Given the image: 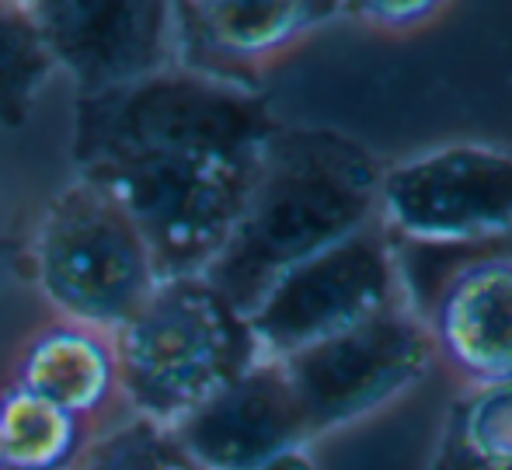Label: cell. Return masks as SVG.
Listing matches in <instances>:
<instances>
[{"instance_id":"cell-13","label":"cell","mask_w":512,"mask_h":470,"mask_svg":"<svg viewBox=\"0 0 512 470\" xmlns=\"http://www.w3.org/2000/svg\"><path fill=\"white\" fill-rule=\"evenodd\" d=\"M88 422L11 387L0 397V450L7 470H70L88 446Z\"/></svg>"},{"instance_id":"cell-5","label":"cell","mask_w":512,"mask_h":470,"mask_svg":"<svg viewBox=\"0 0 512 470\" xmlns=\"http://www.w3.org/2000/svg\"><path fill=\"white\" fill-rule=\"evenodd\" d=\"M377 223L398 248H502L512 241V150L453 140L384 164Z\"/></svg>"},{"instance_id":"cell-18","label":"cell","mask_w":512,"mask_h":470,"mask_svg":"<svg viewBox=\"0 0 512 470\" xmlns=\"http://www.w3.org/2000/svg\"><path fill=\"white\" fill-rule=\"evenodd\" d=\"M265 470H317L314 446H297V450H290V453H283V457H276Z\"/></svg>"},{"instance_id":"cell-6","label":"cell","mask_w":512,"mask_h":470,"mask_svg":"<svg viewBox=\"0 0 512 470\" xmlns=\"http://www.w3.org/2000/svg\"><path fill=\"white\" fill-rule=\"evenodd\" d=\"M411 300L405 258L380 223L286 272L255 307L248 331L255 356L279 363L352 331Z\"/></svg>"},{"instance_id":"cell-9","label":"cell","mask_w":512,"mask_h":470,"mask_svg":"<svg viewBox=\"0 0 512 470\" xmlns=\"http://www.w3.org/2000/svg\"><path fill=\"white\" fill-rule=\"evenodd\" d=\"M436 366L460 390L512 387V248L471 251L422 303Z\"/></svg>"},{"instance_id":"cell-8","label":"cell","mask_w":512,"mask_h":470,"mask_svg":"<svg viewBox=\"0 0 512 470\" xmlns=\"http://www.w3.org/2000/svg\"><path fill=\"white\" fill-rule=\"evenodd\" d=\"M28 14L77 98L122 91L178 67L175 4H28Z\"/></svg>"},{"instance_id":"cell-7","label":"cell","mask_w":512,"mask_h":470,"mask_svg":"<svg viewBox=\"0 0 512 470\" xmlns=\"http://www.w3.org/2000/svg\"><path fill=\"white\" fill-rule=\"evenodd\" d=\"M432 366L436 356L415 300L279 359L314 443L387 411L411 394Z\"/></svg>"},{"instance_id":"cell-15","label":"cell","mask_w":512,"mask_h":470,"mask_svg":"<svg viewBox=\"0 0 512 470\" xmlns=\"http://www.w3.org/2000/svg\"><path fill=\"white\" fill-rule=\"evenodd\" d=\"M56 74L28 4H0V126H21Z\"/></svg>"},{"instance_id":"cell-19","label":"cell","mask_w":512,"mask_h":470,"mask_svg":"<svg viewBox=\"0 0 512 470\" xmlns=\"http://www.w3.org/2000/svg\"><path fill=\"white\" fill-rule=\"evenodd\" d=\"M0 470H7V467H4V450H0Z\"/></svg>"},{"instance_id":"cell-16","label":"cell","mask_w":512,"mask_h":470,"mask_svg":"<svg viewBox=\"0 0 512 470\" xmlns=\"http://www.w3.org/2000/svg\"><path fill=\"white\" fill-rule=\"evenodd\" d=\"M70 470H192L168 429L129 415L115 429L88 439Z\"/></svg>"},{"instance_id":"cell-10","label":"cell","mask_w":512,"mask_h":470,"mask_svg":"<svg viewBox=\"0 0 512 470\" xmlns=\"http://www.w3.org/2000/svg\"><path fill=\"white\" fill-rule=\"evenodd\" d=\"M345 18V4L314 0H206L175 4L178 67L255 88L258 74Z\"/></svg>"},{"instance_id":"cell-12","label":"cell","mask_w":512,"mask_h":470,"mask_svg":"<svg viewBox=\"0 0 512 470\" xmlns=\"http://www.w3.org/2000/svg\"><path fill=\"white\" fill-rule=\"evenodd\" d=\"M14 387L91 422L119 401L115 338L74 321L49 324L21 352Z\"/></svg>"},{"instance_id":"cell-4","label":"cell","mask_w":512,"mask_h":470,"mask_svg":"<svg viewBox=\"0 0 512 470\" xmlns=\"http://www.w3.org/2000/svg\"><path fill=\"white\" fill-rule=\"evenodd\" d=\"M35 282L60 321L115 335L161 282L140 227L102 185L77 178L49 199L32 241Z\"/></svg>"},{"instance_id":"cell-3","label":"cell","mask_w":512,"mask_h":470,"mask_svg":"<svg viewBox=\"0 0 512 470\" xmlns=\"http://www.w3.org/2000/svg\"><path fill=\"white\" fill-rule=\"evenodd\" d=\"M112 338L119 401L129 415L161 429H175L206 397L258 363L244 314L203 276L161 279Z\"/></svg>"},{"instance_id":"cell-17","label":"cell","mask_w":512,"mask_h":470,"mask_svg":"<svg viewBox=\"0 0 512 470\" xmlns=\"http://www.w3.org/2000/svg\"><path fill=\"white\" fill-rule=\"evenodd\" d=\"M446 14V4L432 0H363L345 4V18L359 21L380 35H418Z\"/></svg>"},{"instance_id":"cell-1","label":"cell","mask_w":512,"mask_h":470,"mask_svg":"<svg viewBox=\"0 0 512 470\" xmlns=\"http://www.w3.org/2000/svg\"><path fill=\"white\" fill-rule=\"evenodd\" d=\"M77 178L140 227L161 279L203 276L234 230L279 122L258 88L171 67L77 98Z\"/></svg>"},{"instance_id":"cell-11","label":"cell","mask_w":512,"mask_h":470,"mask_svg":"<svg viewBox=\"0 0 512 470\" xmlns=\"http://www.w3.org/2000/svg\"><path fill=\"white\" fill-rule=\"evenodd\" d=\"M192 470H265L276 457L314 446L279 363L258 359L168 429Z\"/></svg>"},{"instance_id":"cell-14","label":"cell","mask_w":512,"mask_h":470,"mask_svg":"<svg viewBox=\"0 0 512 470\" xmlns=\"http://www.w3.org/2000/svg\"><path fill=\"white\" fill-rule=\"evenodd\" d=\"M432 470H512V387L460 390Z\"/></svg>"},{"instance_id":"cell-2","label":"cell","mask_w":512,"mask_h":470,"mask_svg":"<svg viewBox=\"0 0 512 470\" xmlns=\"http://www.w3.org/2000/svg\"><path fill=\"white\" fill-rule=\"evenodd\" d=\"M380 175L384 161L338 129L279 126L203 279L248 317L286 272L377 223Z\"/></svg>"}]
</instances>
